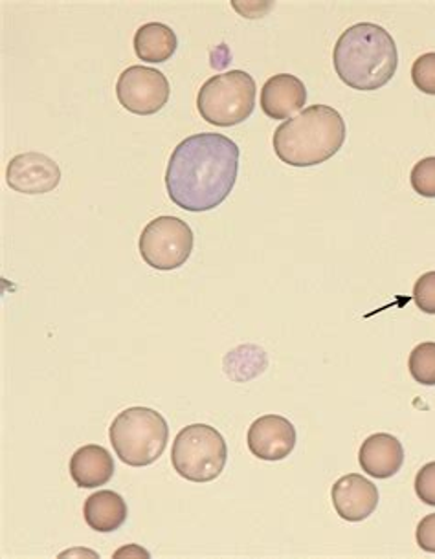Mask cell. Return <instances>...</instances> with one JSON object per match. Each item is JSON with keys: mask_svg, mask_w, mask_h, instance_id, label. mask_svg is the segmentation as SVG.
<instances>
[{"mask_svg": "<svg viewBox=\"0 0 435 559\" xmlns=\"http://www.w3.org/2000/svg\"><path fill=\"white\" fill-rule=\"evenodd\" d=\"M239 156L237 143L217 132L183 140L166 169V189L173 204L191 213L221 206L237 182Z\"/></svg>", "mask_w": 435, "mask_h": 559, "instance_id": "obj_1", "label": "cell"}, {"mask_svg": "<svg viewBox=\"0 0 435 559\" xmlns=\"http://www.w3.org/2000/svg\"><path fill=\"white\" fill-rule=\"evenodd\" d=\"M332 64L353 91H378L393 80L399 67L396 40L378 24H355L337 40Z\"/></svg>", "mask_w": 435, "mask_h": 559, "instance_id": "obj_2", "label": "cell"}, {"mask_svg": "<svg viewBox=\"0 0 435 559\" xmlns=\"http://www.w3.org/2000/svg\"><path fill=\"white\" fill-rule=\"evenodd\" d=\"M348 129L342 115L329 105H313L275 129L272 145L286 166H320L344 145Z\"/></svg>", "mask_w": 435, "mask_h": 559, "instance_id": "obj_3", "label": "cell"}, {"mask_svg": "<svg viewBox=\"0 0 435 559\" xmlns=\"http://www.w3.org/2000/svg\"><path fill=\"white\" fill-rule=\"evenodd\" d=\"M110 444L121 463L132 468L151 466L169 442L166 418L150 407H129L118 413L109 428Z\"/></svg>", "mask_w": 435, "mask_h": 559, "instance_id": "obj_4", "label": "cell"}, {"mask_svg": "<svg viewBox=\"0 0 435 559\" xmlns=\"http://www.w3.org/2000/svg\"><path fill=\"white\" fill-rule=\"evenodd\" d=\"M256 81L243 70L213 75L201 86L197 109L210 126L234 127L252 116L256 107Z\"/></svg>", "mask_w": 435, "mask_h": 559, "instance_id": "obj_5", "label": "cell"}, {"mask_svg": "<svg viewBox=\"0 0 435 559\" xmlns=\"http://www.w3.org/2000/svg\"><path fill=\"white\" fill-rule=\"evenodd\" d=\"M228 448L223 435L208 424H191L173 442L172 464L189 483H212L223 474Z\"/></svg>", "mask_w": 435, "mask_h": 559, "instance_id": "obj_6", "label": "cell"}, {"mask_svg": "<svg viewBox=\"0 0 435 559\" xmlns=\"http://www.w3.org/2000/svg\"><path fill=\"white\" fill-rule=\"evenodd\" d=\"M193 231L178 217H156L142 229L138 248L151 269L172 272L180 269L193 251Z\"/></svg>", "mask_w": 435, "mask_h": 559, "instance_id": "obj_7", "label": "cell"}, {"mask_svg": "<svg viewBox=\"0 0 435 559\" xmlns=\"http://www.w3.org/2000/svg\"><path fill=\"white\" fill-rule=\"evenodd\" d=\"M169 81L161 70L134 64L121 72L116 83V96L124 109L132 115L151 116L169 102Z\"/></svg>", "mask_w": 435, "mask_h": 559, "instance_id": "obj_8", "label": "cell"}, {"mask_svg": "<svg viewBox=\"0 0 435 559\" xmlns=\"http://www.w3.org/2000/svg\"><path fill=\"white\" fill-rule=\"evenodd\" d=\"M7 182L17 193H50L61 182V169L50 156L43 153H23L13 156L8 164Z\"/></svg>", "mask_w": 435, "mask_h": 559, "instance_id": "obj_9", "label": "cell"}, {"mask_svg": "<svg viewBox=\"0 0 435 559\" xmlns=\"http://www.w3.org/2000/svg\"><path fill=\"white\" fill-rule=\"evenodd\" d=\"M248 450L261 461H283L296 448V428L289 418L264 415L248 429Z\"/></svg>", "mask_w": 435, "mask_h": 559, "instance_id": "obj_10", "label": "cell"}, {"mask_svg": "<svg viewBox=\"0 0 435 559\" xmlns=\"http://www.w3.org/2000/svg\"><path fill=\"white\" fill-rule=\"evenodd\" d=\"M332 507L350 523L367 520L378 507L377 486L358 474L344 475L332 485Z\"/></svg>", "mask_w": 435, "mask_h": 559, "instance_id": "obj_11", "label": "cell"}, {"mask_svg": "<svg viewBox=\"0 0 435 559\" xmlns=\"http://www.w3.org/2000/svg\"><path fill=\"white\" fill-rule=\"evenodd\" d=\"M307 88L296 75H272L261 88V109L272 120H291L304 109Z\"/></svg>", "mask_w": 435, "mask_h": 559, "instance_id": "obj_12", "label": "cell"}, {"mask_svg": "<svg viewBox=\"0 0 435 559\" xmlns=\"http://www.w3.org/2000/svg\"><path fill=\"white\" fill-rule=\"evenodd\" d=\"M358 463L369 477L390 479L404 464V448L390 433H375L362 442Z\"/></svg>", "mask_w": 435, "mask_h": 559, "instance_id": "obj_13", "label": "cell"}, {"mask_svg": "<svg viewBox=\"0 0 435 559\" xmlns=\"http://www.w3.org/2000/svg\"><path fill=\"white\" fill-rule=\"evenodd\" d=\"M115 475V461L104 445L86 444L70 459V477L78 488L105 486Z\"/></svg>", "mask_w": 435, "mask_h": 559, "instance_id": "obj_14", "label": "cell"}, {"mask_svg": "<svg viewBox=\"0 0 435 559\" xmlns=\"http://www.w3.org/2000/svg\"><path fill=\"white\" fill-rule=\"evenodd\" d=\"M127 502L116 491L99 490L86 497L83 518L92 531L109 534L118 531L127 521Z\"/></svg>", "mask_w": 435, "mask_h": 559, "instance_id": "obj_15", "label": "cell"}, {"mask_svg": "<svg viewBox=\"0 0 435 559\" xmlns=\"http://www.w3.org/2000/svg\"><path fill=\"white\" fill-rule=\"evenodd\" d=\"M134 52L145 63H166L177 52V34L167 24L148 23L134 34Z\"/></svg>", "mask_w": 435, "mask_h": 559, "instance_id": "obj_16", "label": "cell"}, {"mask_svg": "<svg viewBox=\"0 0 435 559\" xmlns=\"http://www.w3.org/2000/svg\"><path fill=\"white\" fill-rule=\"evenodd\" d=\"M224 372L234 382H248L258 377L269 366L263 348L243 345L224 356Z\"/></svg>", "mask_w": 435, "mask_h": 559, "instance_id": "obj_17", "label": "cell"}, {"mask_svg": "<svg viewBox=\"0 0 435 559\" xmlns=\"http://www.w3.org/2000/svg\"><path fill=\"white\" fill-rule=\"evenodd\" d=\"M408 369L415 382L428 388L435 385V343L424 342L413 348Z\"/></svg>", "mask_w": 435, "mask_h": 559, "instance_id": "obj_18", "label": "cell"}, {"mask_svg": "<svg viewBox=\"0 0 435 559\" xmlns=\"http://www.w3.org/2000/svg\"><path fill=\"white\" fill-rule=\"evenodd\" d=\"M410 182L415 193L424 199H435V156L424 158L413 166Z\"/></svg>", "mask_w": 435, "mask_h": 559, "instance_id": "obj_19", "label": "cell"}, {"mask_svg": "<svg viewBox=\"0 0 435 559\" xmlns=\"http://www.w3.org/2000/svg\"><path fill=\"white\" fill-rule=\"evenodd\" d=\"M412 81L419 91L435 96V52L423 53L413 61Z\"/></svg>", "mask_w": 435, "mask_h": 559, "instance_id": "obj_20", "label": "cell"}, {"mask_svg": "<svg viewBox=\"0 0 435 559\" xmlns=\"http://www.w3.org/2000/svg\"><path fill=\"white\" fill-rule=\"evenodd\" d=\"M413 301L424 314L435 316V272H426L413 286Z\"/></svg>", "mask_w": 435, "mask_h": 559, "instance_id": "obj_21", "label": "cell"}, {"mask_svg": "<svg viewBox=\"0 0 435 559\" xmlns=\"http://www.w3.org/2000/svg\"><path fill=\"white\" fill-rule=\"evenodd\" d=\"M415 493L419 499L428 504V507H435V463L424 464L421 472L415 475Z\"/></svg>", "mask_w": 435, "mask_h": 559, "instance_id": "obj_22", "label": "cell"}, {"mask_svg": "<svg viewBox=\"0 0 435 559\" xmlns=\"http://www.w3.org/2000/svg\"><path fill=\"white\" fill-rule=\"evenodd\" d=\"M415 539L424 552L435 554V514L426 515L424 520H421L418 532H415Z\"/></svg>", "mask_w": 435, "mask_h": 559, "instance_id": "obj_23", "label": "cell"}, {"mask_svg": "<svg viewBox=\"0 0 435 559\" xmlns=\"http://www.w3.org/2000/svg\"><path fill=\"white\" fill-rule=\"evenodd\" d=\"M124 554H127V556H131V554H138V556H150V552H145L142 548H138L137 545H131L129 548H121V550L116 552V556H124Z\"/></svg>", "mask_w": 435, "mask_h": 559, "instance_id": "obj_24", "label": "cell"}]
</instances>
